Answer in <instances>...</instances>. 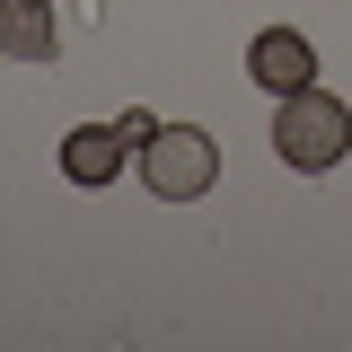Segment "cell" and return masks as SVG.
<instances>
[{
  "instance_id": "obj_1",
  "label": "cell",
  "mask_w": 352,
  "mask_h": 352,
  "mask_svg": "<svg viewBox=\"0 0 352 352\" xmlns=\"http://www.w3.org/2000/svg\"><path fill=\"white\" fill-rule=\"evenodd\" d=\"M273 150H282V168H335L352 150V106L344 97H326V88H291L282 97V115H273Z\"/></svg>"
},
{
  "instance_id": "obj_2",
  "label": "cell",
  "mask_w": 352,
  "mask_h": 352,
  "mask_svg": "<svg viewBox=\"0 0 352 352\" xmlns=\"http://www.w3.org/2000/svg\"><path fill=\"white\" fill-rule=\"evenodd\" d=\"M220 176V141L194 124H159L150 141H141V185L150 194H168V203H194V194H212Z\"/></svg>"
},
{
  "instance_id": "obj_3",
  "label": "cell",
  "mask_w": 352,
  "mask_h": 352,
  "mask_svg": "<svg viewBox=\"0 0 352 352\" xmlns=\"http://www.w3.org/2000/svg\"><path fill=\"white\" fill-rule=\"evenodd\" d=\"M247 71H256L273 97H291V88L317 80V53H308V36H291V27H264V36L247 44Z\"/></svg>"
},
{
  "instance_id": "obj_4",
  "label": "cell",
  "mask_w": 352,
  "mask_h": 352,
  "mask_svg": "<svg viewBox=\"0 0 352 352\" xmlns=\"http://www.w3.org/2000/svg\"><path fill=\"white\" fill-rule=\"evenodd\" d=\"M124 124H80L71 132V141H62V176H71V185H115V176H124Z\"/></svg>"
},
{
  "instance_id": "obj_5",
  "label": "cell",
  "mask_w": 352,
  "mask_h": 352,
  "mask_svg": "<svg viewBox=\"0 0 352 352\" xmlns=\"http://www.w3.org/2000/svg\"><path fill=\"white\" fill-rule=\"evenodd\" d=\"M53 0H0V53H18V62H53Z\"/></svg>"
}]
</instances>
